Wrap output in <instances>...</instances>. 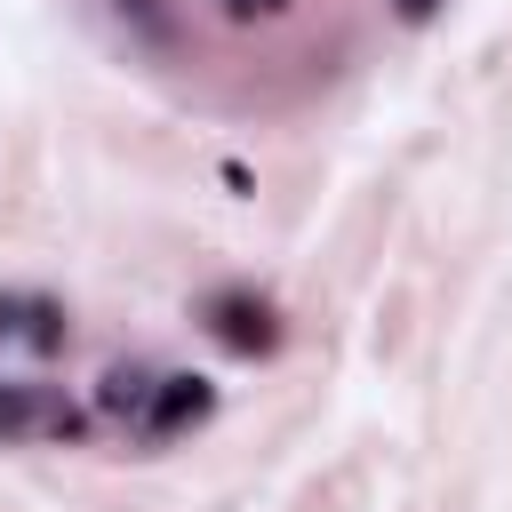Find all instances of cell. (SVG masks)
<instances>
[{
    "label": "cell",
    "instance_id": "obj_7",
    "mask_svg": "<svg viewBox=\"0 0 512 512\" xmlns=\"http://www.w3.org/2000/svg\"><path fill=\"white\" fill-rule=\"evenodd\" d=\"M392 8H400V24H432L440 16V0H392Z\"/></svg>",
    "mask_w": 512,
    "mask_h": 512
},
{
    "label": "cell",
    "instance_id": "obj_8",
    "mask_svg": "<svg viewBox=\"0 0 512 512\" xmlns=\"http://www.w3.org/2000/svg\"><path fill=\"white\" fill-rule=\"evenodd\" d=\"M272 8H288V0H224V16H272Z\"/></svg>",
    "mask_w": 512,
    "mask_h": 512
},
{
    "label": "cell",
    "instance_id": "obj_5",
    "mask_svg": "<svg viewBox=\"0 0 512 512\" xmlns=\"http://www.w3.org/2000/svg\"><path fill=\"white\" fill-rule=\"evenodd\" d=\"M152 384H160V376H152L144 360H112V368L96 376V416H136V424H144Z\"/></svg>",
    "mask_w": 512,
    "mask_h": 512
},
{
    "label": "cell",
    "instance_id": "obj_6",
    "mask_svg": "<svg viewBox=\"0 0 512 512\" xmlns=\"http://www.w3.org/2000/svg\"><path fill=\"white\" fill-rule=\"evenodd\" d=\"M120 16H136V24H144V32H152V40H160V32H168V16H160V0H120Z\"/></svg>",
    "mask_w": 512,
    "mask_h": 512
},
{
    "label": "cell",
    "instance_id": "obj_1",
    "mask_svg": "<svg viewBox=\"0 0 512 512\" xmlns=\"http://www.w3.org/2000/svg\"><path fill=\"white\" fill-rule=\"evenodd\" d=\"M0 440H80V416L40 376H0Z\"/></svg>",
    "mask_w": 512,
    "mask_h": 512
},
{
    "label": "cell",
    "instance_id": "obj_3",
    "mask_svg": "<svg viewBox=\"0 0 512 512\" xmlns=\"http://www.w3.org/2000/svg\"><path fill=\"white\" fill-rule=\"evenodd\" d=\"M208 408H216V384H208L200 368H176V376H160V384H152V408H144V440H176V432H192Z\"/></svg>",
    "mask_w": 512,
    "mask_h": 512
},
{
    "label": "cell",
    "instance_id": "obj_2",
    "mask_svg": "<svg viewBox=\"0 0 512 512\" xmlns=\"http://www.w3.org/2000/svg\"><path fill=\"white\" fill-rule=\"evenodd\" d=\"M200 320H208V336L224 344V352H272L280 344V312L264 304V296H248V288H224V296H208L200 304Z\"/></svg>",
    "mask_w": 512,
    "mask_h": 512
},
{
    "label": "cell",
    "instance_id": "obj_4",
    "mask_svg": "<svg viewBox=\"0 0 512 512\" xmlns=\"http://www.w3.org/2000/svg\"><path fill=\"white\" fill-rule=\"evenodd\" d=\"M64 304H48V296H0V344H24V352H64Z\"/></svg>",
    "mask_w": 512,
    "mask_h": 512
}]
</instances>
